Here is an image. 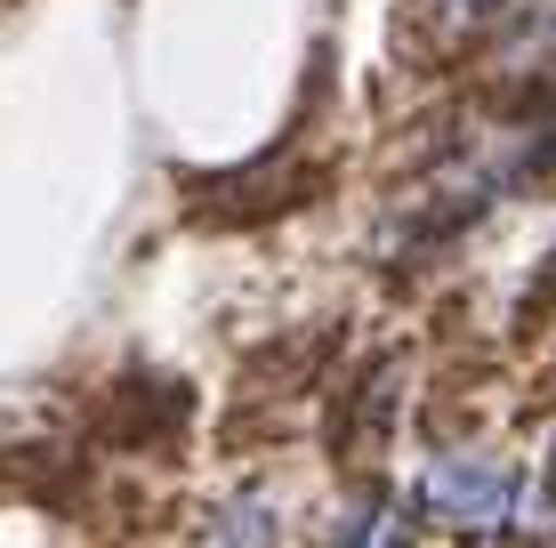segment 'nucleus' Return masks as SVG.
<instances>
[{
	"label": "nucleus",
	"instance_id": "f257e3e1",
	"mask_svg": "<svg viewBox=\"0 0 556 548\" xmlns=\"http://www.w3.org/2000/svg\"><path fill=\"white\" fill-rule=\"evenodd\" d=\"M428 500H435V517H452V524H501L516 508V476L501 460H484V451H459V460L428 468Z\"/></svg>",
	"mask_w": 556,
	"mask_h": 548
},
{
	"label": "nucleus",
	"instance_id": "f03ea898",
	"mask_svg": "<svg viewBox=\"0 0 556 548\" xmlns=\"http://www.w3.org/2000/svg\"><path fill=\"white\" fill-rule=\"evenodd\" d=\"M444 9H452V16H484L492 0H444Z\"/></svg>",
	"mask_w": 556,
	"mask_h": 548
}]
</instances>
